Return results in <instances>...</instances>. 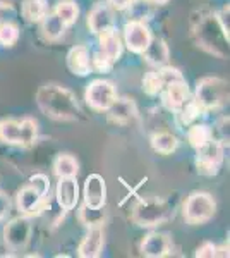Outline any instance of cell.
Listing matches in <instances>:
<instances>
[{"mask_svg":"<svg viewBox=\"0 0 230 258\" xmlns=\"http://www.w3.org/2000/svg\"><path fill=\"white\" fill-rule=\"evenodd\" d=\"M9 210H11V200L6 193L0 191V220L6 219V215L9 214Z\"/></svg>","mask_w":230,"mask_h":258,"instance_id":"f35d334b","label":"cell"},{"mask_svg":"<svg viewBox=\"0 0 230 258\" xmlns=\"http://www.w3.org/2000/svg\"><path fill=\"white\" fill-rule=\"evenodd\" d=\"M103 244H105V232L103 226L88 227V234L81 241L78 248V255L81 258H96L102 255Z\"/></svg>","mask_w":230,"mask_h":258,"instance_id":"9a60e30c","label":"cell"},{"mask_svg":"<svg viewBox=\"0 0 230 258\" xmlns=\"http://www.w3.org/2000/svg\"><path fill=\"white\" fill-rule=\"evenodd\" d=\"M67 66L69 71L76 76H88L93 73L91 69V53L85 45H76L67 53Z\"/></svg>","mask_w":230,"mask_h":258,"instance_id":"e0dca14e","label":"cell"},{"mask_svg":"<svg viewBox=\"0 0 230 258\" xmlns=\"http://www.w3.org/2000/svg\"><path fill=\"white\" fill-rule=\"evenodd\" d=\"M228 6H225L223 9H221L220 12H216V19H218V23H220V26L223 28V31L227 33V35L230 36V24H228Z\"/></svg>","mask_w":230,"mask_h":258,"instance_id":"74e56055","label":"cell"},{"mask_svg":"<svg viewBox=\"0 0 230 258\" xmlns=\"http://www.w3.org/2000/svg\"><path fill=\"white\" fill-rule=\"evenodd\" d=\"M86 103L96 112H107L117 100V90L114 83L107 80H95L88 85L85 93Z\"/></svg>","mask_w":230,"mask_h":258,"instance_id":"ba28073f","label":"cell"},{"mask_svg":"<svg viewBox=\"0 0 230 258\" xmlns=\"http://www.w3.org/2000/svg\"><path fill=\"white\" fill-rule=\"evenodd\" d=\"M57 203L62 210H74L79 202V186L76 177H58L57 182Z\"/></svg>","mask_w":230,"mask_h":258,"instance_id":"4fadbf2b","label":"cell"},{"mask_svg":"<svg viewBox=\"0 0 230 258\" xmlns=\"http://www.w3.org/2000/svg\"><path fill=\"white\" fill-rule=\"evenodd\" d=\"M21 12L28 23H40L48 12V2L47 0H24L21 6Z\"/></svg>","mask_w":230,"mask_h":258,"instance_id":"7402d4cb","label":"cell"},{"mask_svg":"<svg viewBox=\"0 0 230 258\" xmlns=\"http://www.w3.org/2000/svg\"><path fill=\"white\" fill-rule=\"evenodd\" d=\"M98 43H100V52H102L103 55H107L112 62L120 59V55H122V40H120L115 26L100 33Z\"/></svg>","mask_w":230,"mask_h":258,"instance_id":"ac0fdd59","label":"cell"},{"mask_svg":"<svg viewBox=\"0 0 230 258\" xmlns=\"http://www.w3.org/2000/svg\"><path fill=\"white\" fill-rule=\"evenodd\" d=\"M31 219L28 215L21 214L19 217L11 219L9 222L4 226V243L12 251H23L31 241Z\"/></svg>","mask_w":230,"mask_h":258,"instance_id":"8992f818","label":"cell"},{"mask_svg":"<svg viewBox=\"0 0 230 258\" xmlns=\"http://www.w3.org/2000/svg\"><path fill=\"white\" fill-rule=\"evenodd\" d=\"M158 71H160V74H162V78H163V83H165V85H169V83H174V81H186V80H184L181 71L172 68V66H169V64L163 66V68H160Z\"/></svg>","mask_w":230,"mask_h":258,"instance_id":"836d02e7","label":"cell"},{"mask_svg":"<svg viewBox=\"0 0 230 258\" xmlns=\"http://www.w3.org/2000/svg\"><path fill=\"white\" fill-rule=\"evenodd\" d=\"M43 200L45 197L35 188V186L26 184L18 191V195H16V205H18V210L21 214L29 217V215H35L41 210Z\"/></svg>","mask_w":230,"mask_h":258,"instance_id":"5bb4252c","label":"cell"},{"mask_svg":"<svg viewBox=\"0 0 230 258\" xmlns=\"http://www.w3.org/2000/svg\"><path fill=\"white\" fill-rule=\"evenodd\" d=\"M136 0H108V6L115 11H125L134 4Z\"/></svg>","mask_w":230,"mask_h":258,"instance_id":"ab89813d","label":"cell"},{"mask_svg":"<svg viewBox=\"0 0 230 258\" xmlns=\"http://www.w3.org/2000/svg\"><path fill=\"white\" fill-rule=\"evenodd\" d=\"M216 212V202L206 191H194L184 203V220L191 226H201L210 222Z\"/></svg>","mask_w":230,"mask_h":258,"instance_id":"5b68a950","label":"cell"},{"mask_svg":"<svg viewBox=\"0 0 230 258\" xmlns=\"http://www.w3.org/2000/svg\"><path fill=\"white\" fill-rule=\"evenodd\" d=\"M203 112L204 110L198 105V102L189 97V100L182 105V109L179 112H175V114L179 115V119H181V122L184 124V126H191L192 122L198 120V117L203 114Z\"/></svg>","mask_w":230,"mask_h":258,"instance_id":"f546056e","label":"cell"},{"mask_svg":"<svg viewBox=\"0 0 230 258\" xmlns=\"http://www.w3.org/2000/svg\"><path fill=\"white\" fill-rule=\"evenodd\" d=\"M174 215L170 203L158 197L141 198L132 209V222L139 227H155L167 222Z\"/></svg>","mask_w":230,"mask_h":258,"instance_id":"3957f363","label":"cell"},{"mask_svg":"<svg viewBox=\"0 0 230 258\" xmlns=\"http://www.w3.org/2000/svg\"><path fill=\"white\" fill-rule=\"evenodd\" d=\"M85 205L102 209L107 205V184L100 174H91L85 182Z\"/></svg>","mask_w":230,"mask_h":258,"instance_id":"30bf717a","label":"cell"},{"mask_svg":"<svg viewBox=\"0 0 230 258\" xmlns=\"http://www.w3.org/2000/svg\"><path fill=\"white\" fill-rule=\"evenodd\" d=\"M177 147L179 140L172 133H157L151 138V148L157 153H162V155H170L177 150Z\"/></svg>","mask_w":230,"mask_h":258,"instance_id":"484cf974","label":"cell"},{"mask_svg":"<svg viewBox=\"0 0 230 258\" xmlns=\"http://www.w3.org/2000/svg\"><path fill=\"white\" fill-rule=\"evenodd\" d=\"M216 131L220 133V135H216L213 140L220 141L221 145H228V117H223L218 122V126H216Z\"/></svg>","mask_w":230,"mask_h":258,"instance_id":"d590c367","label":"cell"},{"mask_svg":"<svg viewBox=\"0 0 230 258\" xmlns=\"http://www.w3.org/2000/svg\"><path fill=\"white\" fill-rule=\"evenodd\" d=\"M36 103L45 115L55 120H78L81 114L76 95L57 83L40 86L36 91Z\"/></svg>","mask_w":230,"mask_h":258,"instance_id":"6da1fadb","label":"cell"},{"mask_svg":"<svg viewBox=\"0 0 230 258\" xmlns=\"http://www.w3.org/2000/svg\"><path fill=\"white\" fill-rule=\"evenodd\" d=\"M112 66H114V62L108 59L107 55H103L100 50L91 57V69L93 71H98V73H108V71L112 69Z\"/></svg>","mask_w":230,"mask_h":258,"instance_id":"d6a6232c","label":"cell"},{"mask_svg":"<svg viewBox=\"0 0 230 258\" xmlns=\"http://www.w3.org/2000/svg\"><path fill=\"white\" fill-rule=\"evenodd\" d=\"M194 100L204 112L221 109L228 102V83L221 78H203L196 85Z\"/></svg>","mask_w":230,"mask_h":258,"instance_id":"277c9868","label":"cell"},{"mask_svg":"<svg viewBox=\"0 0 230 258\" xmlns=\"http://www.w3.org/2000/svg\"><path fill=\"white\" fill-rule=\"evenodd\" d=\"M38 136V122L33 117H24L19 120V147H31Z\"/></svg>","mask_w":230,"mask_h":258,"instance_id":"4316f807","label":"cell"},{"mask_svg":"<svg viewBox=\"0 0 230 258\" xmlns=\"http://www.w3.org/2000/svg\"><path fill=\"white\" fill-rule=\"evenodd\" d=\"M40 23H41V35L48 41H58L64 36L65 30H67V26L58 19V16L55 12H50V11Z\"/></svg>","mask_w":230,"mask_h":258,"instance_id":"44dd1931","label":"cell"},{"mask_svg":"<svg viewBox=\"0 0 230 258\" xmlns=\"http://www.w3.org/2000/svg\"><path fill=\"white\" fill-rule=\"evenodd\" d=\"M0 141L6 145L19 147V120L2 119L0 120Z\"/></svg>","mask_w":230,"mask_h":258,"instance_id":"f1b7e54d","label":"cell"},{"mask_svg":"<svg viewBox=\"0 0 230 258\" xmlns=\"http://www.w3.org/2000/svg\"><path fill=\"white\" fill-rule=\"evenodd\" d=\"M215 256H228V244L216 246V255Z\"/></svg>","mask_w":230,"mask_h":258,"instance_id":"60d3db41","label":"cell"},{"mask_svg":"<svg viewBox=\"0 0 230 258\" xmlns=\"http://www.w3.org/2000/svg\"><path fill=\"white\" fill-rule=\"evenodd\" d=\"M114 26V9L108 4H96L88 14V28L93 35H100L102 31Z\"/></svg>","mask_w":230,"mask_h":258,"instance_id":"2e32d148","label":"cell"},{"mask_svg":"<svg viewBox=\"0 0 230 258\" xmlns=\"http://www.w3.org/2000/svg\"><path fill=\"white\" fill-rule=\"evenodd\" d=\"M163 86H165V83H163L160 71H149V73L144 74L143 91L146 95H149V97H158V95L162 93Z\"/></svg>","mask_w":230,"mask_h":258,"instance_id":"4dcf8cb0","label":"cell"},{"mask_svg":"<svg viewBox=\"0 0 230 258\" xmlns=\"http://www.w3.org/2000/svg\"><path fill=\"white\" fill-rule=\"evenodd\" d=\"M162 102L170 112H179L184 103L189 100V88L186 81H174L163 86L162 90Z\"/></svg>","mask_w":230,"mask_h":258,"instance_id":"7c38bea8","label":"cell"},{"mask_svg":"<svg viewBox=\"0 0 230 258\" xmlns=\"http://www.w3.org/2000/svg\"><path fill=\"white\" fill-rule=\"evenodd\" d=\"M225 145L220 141L211 140L206 145L196 148V167L204 176H216L223 164Z\"/></svg>","mask_w":230,"mask_h":258,"instance_id":"52a82bcc","label":"cell"},{"mask_svg":"<svg viewBox=\"0 0 230 258\" xmlns=\"http://www.w3.org/2000/svg\"><path fill=\"white\" fill-rule=\"evenodd\" d=\"M55 14L58 16V19L65 24V26H72L79 18V7L74 0H60L55 6Z\"/></svg>","mask_w":230,"mask_h":258,"instance_id":"83f0119b","label":"cell"},{"mask_svg":"<svg viewBox=\"0 0 230 258\" xmlns=\"http://www.w3.org/2000/svg\"><path fill=\"white\" fill-rule=\"evenodd\" d=\"M151 4H158V6H162V4H167L169 0H149Z\"/></svg>","mask_w":230,"mask_h":258,"instance_id":"7bdbcfd3","label":"cell"},{"mask_svg":"<svg viewBox=\"0 0 230 258\" xmlns=\"http://www.w3.org/2000/svg\"><path fill=\"white\" fill-rule=\"evenodd\" d=\"M143 55H144V60L148 62L149 66L160 69V68H163V66L169 64L170 52H169L167 43L162 38H151L148 48L143 52Z\"/></svg>","mask_w":230,"mask_h":258,"instance_id":"ffe728a7","label":"cell"},{"mask_svg":"<svg viewBox=\"0 0 230 258\" xmlns=\"http://www.w3.org/2000/svg\"><path fill=\"white\" fill-rule=\"evenodd\" d=\"M216 255V244H213L211 241H206L201 246L196 249V256L198 258H213Z\"/></svg>","mask_w":230,"mask_h":258,"instance_id":"8d00e7d4","label":"cell"},{"mask_svg":"<svg viewBox=\"0 0 230 258\" xmlns=\"http://www.w3.org/2000/svg\"><path fill=\"white\" fill-rule=\"evenodd\" d=\"M153 35L144 21L131 19L124 26V43L132 53H143L148 48Z\"/></svg>","mask_w":230,"mask_h":258,"instance_id":"9c48e42d","label":"cell"},{"mask_svg":"<svg viewBox=\"0 0 230 258\" xmlns=\"http://www.w3.org/2000/svg\"><path fill=\"white\" fill-rule=\"evenodd\" d=\"M187 141L192 148H199L203 145H206L208 141L213 140L211 135V127L206 124H199V122H192L191 126H187Z\"/></svg>","mask_w":230,"mask_h":258,"instance_id":"d4e9b609","label":"cell"},{"mask_svg":"<svg viewBox=\"0 0 230 258\" xmlns=\"http://www.w3.org/2000/svg\"><path fill=\"white\" fill-rule=\"evenodd\" d=\"M107 112H108V115H110V119L117 124H127L134 117H137L136 103L132 102L131 98L117 97V100L112 103V107Z\"/></svg>","mask_w":230,"mask_h":258,"instance_id":"d6986e66","label":"cell"},{"mask_svg":"<svg viewBox=\"0 0 230 258\" xmlns=\"http://www.w3.org/2000/svg\"><path fill=\"white\" fill-rule=\"evenodd\" d=\"M29 184L35 186V188L38 189L43 197H47V195H48L50 181H48V177L45 176V174H35V176H31V179H29Z\"/></svg>","mask_w":230,"mask_h":258,"instance_id":"e575fe53","label":"cell"},{"mask_svg":"<svg viewBox=\"0 0 230 258\" xmlns=\"http://www.w3.org/2000/svg\"><path fill=\"white\" fill-rule=\"evenodd\" d=\"M19 40V28L14 23H0V45L14 47Z\"/></svg>","mask_w":230,"mask_h":258,"instance_id":"1f68e13d","label":"cell"},{"mask_svg":"<svg viewBox=\"0 0 230 258\" xmlns=\"http://www.w3.org/2000/svg\"><path fill=\"white\" fill-rule=\"evenodd\" d=\"M14 2L16 0H0V7H2V9H7V7L14 6Z\"/></svg>","mask_w":230,"mask_h":258,"instance_id":"b9f144b4","label":"cell"},{"mask_svg":"<svg viewBox=\"0 0 230 258\" xmlns=\"http://www.w3.org/2000/svg\"><path fill=\"white\" fill-rule=\"evenodd\" d=\"M78 219L83 226L86 227H95V226H103L107 220V212H105V207L102 209H91L83 203L78 210Z\"/></svg>","mask_w":230,"mask_h":258,"instance_id":"cb8c5ba5","label":"cell"},{"mask_svg":"<svg viewBox=\"0 0 230 258\" xmlns=\"http://www.w3.org/2000/svg\"><path fill=\"white\" fill-rule=\"evenodd\" d=\"M192 35H194L196 43L208 53L218 57V59L228 57V35L220 26L218 19L213 12L199 14V18L194 21V26H192Z\"/></svg>","mask_w":230,"mask_h":258,"instance_id":"7a4b0ae2","label":"cell"},{"mask_svg":"<svg viewBox=\"0 0 230 258\" xmlns=\"http://www.w3.org/2000/svg\"><path fill=\"white\" fill-rule=\"evenodd\" d=\"M172 253V239L165 232H151L141 243V255L148 258H162Z\"/></svg>","mask_w":230,"mask_h":258,"instance_id":"8fae6325","label":"cell"},{"mask_svg":"<svg viewBox=\"0 0 230 258\" xmlns=\"http://www.w3.org/2000/svg\"><path fill=\"white\" fill-rule=\"evenodd\" d=\"M53 172L57 177H76L79 172L76 157H72L70 153H60L53 162Z\"/></svg>","mask_w":230,"mask_h":258,"instance_id":"603a6c76","label":"cell"}]
</instances>
